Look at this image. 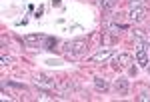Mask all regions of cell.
<instances>
[{
    "instance_id": "cell-9",
    "label": "cell",
    "mask_w": 150,
    "mask_h": 102,
    "mask_svg": "<svg viewBox=\"0 0 150 102\" xmlns=\"http://www.w3.org/2000/svg\"><path fill=\"white\" fill-rule=\"evenodd\" d=\"M116 2H118V0H100V6H102L104 10H108V8H114Z\"/></svg>"
},
{
    "instance_id": "cell-1",
    "label": "cell",
    "mask_w": 150,
    "mask_h": 102,
    "mask_svg": "<svg viewBox=\"0 0 150 102\" xmlns=\"http://www.w3.org/2000/svg\"><path fill=\"white\" fill-rule=\"evenodd\" d=\"M66 48V52L68 54H74V56H78V54H82L84 50H86V40H72V42H68V44L64 46Z\"/></svg>"
},
{
    "instance_id": "cell-13",
    "label": "cell",
    "mask_w": 150,
    "mask_h": 102,
    "mask_svg": "<svg viewBox=\"0 0 150 102\" xmlns=\"http://www.w3.org/2000/svg\"><path fill=\"white\" fill-rule=\"evenodd\" d=\"M138 100H150V96L146 94V92H142V94L138 96Z\"/></svg>"
},
{
    "instance_id": "cell-8",
    "label": "cell",
    "mask_w": 150,
    "mask_h": 102,
    "mask_svg": "<svg viewBox=\"0 0 150 102\" xmlns=\"http://www.w3.org/2000/svg\"><path fill=\"white\" fill-rule=\"evenodd\" d=\"M94 86H96L98 90H106V88H108V82L98 76V78H94Z\"/></svg>"
},
{
    "instance_id": "cell-5",
    "label": "cell",
    "mask_w": 150,
    "mask_h": 102,
    "mask_svg": "<svg viewBox=\"0 0 150 102\" xmlns=\"http://www.w3.org/2000/svg\"><path fill=\"white\" fill-rule=\"evenodd\" d=\"M112 56V50H100V52H96L92 56L94 62H104V60H108V58Z\"/></svg>"
},
{
    "instance_id": "cell-11",
    "label": "cell",
    "mask_w": 150,
    "mask_h": 102,
    "mask_svg": "<svg viewBox=\"0 0 150 102\" xmlns=\"http://www.w3.org/2000/svg\"><path fill=\"white\" fill-rule=\"evenodd\" d=\"M0 62H2V66H8L12 62V58L10 56H6V54H2V58H0Z\"/></svg>"
},
{
    "instance_id": "cell-3",
    "label": "cell",
    "mask_w": 150,
    "mask_h": 102,
    "mask_svg": "<svg viewBox=\"0 0 150 102\" xmlns=\"http://www.w3.org/2000/svg\"><path fill=\"white\" fill-rule=\"evenodd\" d=\"M146 14H148L146 6H134V8L130 10V14H128V18H130L132 22H142V20L146 18Z\"/></svg>"
},
{
    "instance_id": "cell-12",
    "label": "cell",
    "mask_w": 150,
    "mask_h": 102,
    "mask_svg": "<svg viewBox=\"0 0 150 102\" xmlns=\"http://www.w3.org/2000/svg\"><path fill=\"white\" fill-rule=\"evenodd\" d=\"M142 2H144V0H130V6L134 8V6H138V4H142Z\"/></svg>"
},
{
    "instance_id": "cell-2",
    "label": "cell",
    "mask_w": 150,
    "mask_h": 102,
    "mask_svg": "<svg viewBox=\"0 0 150 102\" xmlns=\"http://www.w3.org/2000/svg\"><path fill=\"white\" fill-rule=\"evenodd\" d=\"M24 42L28 44V48H44L42 44H46V38L38 36V34H28V36H24Z\"/></svg>"
},
{
    "instance_id": "cell-15",
    "label": "cell",
    "mask_w": 150,
    "mask_h": 102,
    "mask_svg": "<svg viewBox=\"0 0 150 102\" xmlns=\"http://www.w3.org/2000/svg\"><path fill=\"white\" fill-rule=\"evenodd\" d=\"M148 40H150V32H148Z\"/></svg>"
},
{
    "instance_id": "cell-14",
    "label": "cell",
    "mask_w": 150,
    "mask_h": 102,
    "mask_svg": "<svg viewBox=\"0 0 150 102\" xmlns=\"http://www.w3.org/2000/svg\"><path fill=\"white\" fill-rule=\"evenodd\" d=\"M146 70H148V72H150V62H148V64H146Z\"/></svg>"
},
{
    "instance_id": "cell-7",
    "label": "cell",
    "mask_w": 150,
    "mask_h": 102,
    "mask_svg": "<svg viewBox=\"0 0 150 102\" xmlns=\"http://www.w3.org/2000/svg\"><path fill=\"white\" fill-rule=\"evenodd\" d=\"M36 84H46V86H54V80L44 76V74H40V76H36Z\"/></svg>"
},
{
    "instance_id": "cell-4",
    "label": "cell",
    "mask_w": 150,
    "mask_h": 102,
    "mask_svg": "<svg viewBox=\"0 0 150 102\" xmlns=\"http://www.w3.org/2000/svg\"><path fill=\"white\" fill-rule=\"evenodd\" d=\"M130 62H132V56H130V54H118V56H114V60H112V66L118 70V68H126Z\"/></svg>"
},
{
    "instance_id": "cell-6",
    "label": "cell",
    "mask_w": 150,
    "mask_h": 102,
    "mask_svg": "<svg viewBox=\"0 0 150 102\" xmlns=\"http://www.w3.org/2000/svg\"><path fill=\"white\" fill-rule=\"evenodd\" d=\"M114 88H116V92H120V94H126V90H128L126 78H118V80L114 82Z\"/></svg>"
},
{
    "instance_id": "cell-10",
    "label": "cell",
    "mask_w": 150,
    "mask_h": 102,
    "mask_svg": "<svg viewBox=\"0 0 150 102\" xmlns=\"http://www.w3.org/2000/svg\"><path fill=\"white\" fill-rule=\"evenodd\" d=\"M138 62L142 66H146L148 64V56H146V50H138Z\"/></svg>"
}]
</instances>
